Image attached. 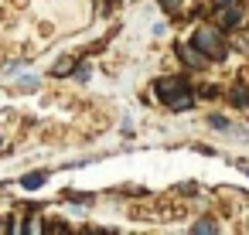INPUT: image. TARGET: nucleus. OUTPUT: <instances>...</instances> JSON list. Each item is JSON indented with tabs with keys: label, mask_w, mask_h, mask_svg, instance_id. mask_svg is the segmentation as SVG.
<instances>
[{
	"label": "nucleus",
	"mask_w": 249,
	"mask_h": 235,
	"mask_svg": "<svg viewBox=\"0 0 249 235\" xmlns=\"http://www.w3.org/2000/svg\"><path fill=\"white\" fill-rule=\"evenodd\" d=\"M195 45L208 55V58H225V41H222V31H215V28H198L195 31Z\"/></svg>",
	"instance_id": "nucleus-1"
},
{
	"label": "nucleus",
	"mask_w": 249,
	"mask_h": 235,
	"mask_svg": "<svg viewBox=\"0 0 249 235\" xmlns=\"http://www.w3.org/2000/svg\"><path fill=\"white\" fill-rule=\"evenodd\" d=\"M184 89H191V85H188L184 79H178V75H167V79H160V82H157V96H160L164 102H167L171 96H178V92H184Z\"/></svg>",
	"instance_id": "nucleus-2"
},
{
	"label": "nucleus",
	"mask_w": 249,
	"mask_h": 235,
	"mask_svg": "<svg viewBox=\"0 0 249 235\" xmlns=\"http://www.w3.org/2000/svg\"><path fill=\"white\" fill-rule=\"evenodd\" d=\"M178 55H181L188 65H195V68H201V65L208 62V55H205L198 45H178Z\"/></svg>",
	"instance_id": "nucleus-3"
},
{
	"label": "nucleus",
	"mask_w": 249,
	"mask_h": 235,
	"mask_svg": "<svg viewBox=\"0 0 249 235\" xmlns=\"http://www.w3.org/2000/svg\"><path fill=\"white\" fill-rule=\"evenodd\" d=\"M191 106H195V92H191V89H184V92H178V96L167 99V109H171V113H184V109H191Z\"/></svg>",
	"instance_id": "nucleus-4"
},
{
	"label": "nucleus",
	"mask_w": 249,
	"mask_h": 235,
	"mask_svg": "<svg viewBox=\"0 0 249 235\" xmlns=\"http://www.w3.org/2000/svg\"><path fill=\"white\" fill-rule=\"evenodd\" d=\"M218 21H222V28H235L242 21V11L235 4H225V11H218Z\"/></svg>",
	"instance_id": "nucleus-5"
},
{
	"label": "nucleus",
	"mask_w": 249,
	"mask_h": 235,
	"mask_svg": "<svg viewBox=\"0 0 249 235\" xmlns=\"http://www.w3.org/2000/svg\"><path fill=\"white\" fill-rule=\"evenodd\" d=\"M45 181H48V174H45V170H35V174H24V177H21V187H24V191H35V187H41Z\"/></svg>",
	"instance_id": "nucleus-6"
},
{
	"label": "nucleus",
	"mask_w": 249,
	"mask_h": 235,
	"mask_svg": "<svg viewBox=\"0 0 249 235\" xmlns=\"http://www.w3.org/2000/svg\"><path fill=\"white\" fill-rule=\"evenodd\" d=\"M191 232H198V235H215V232H218V225H215L212 218H201V221H195V225H191Z\"/></svg>",
	"instance_id": "nucleus-7"
},
{
	"label": "nucleus",
	"mask_w": 249,
	"mask_h": 235,
	"mask_svg": "<svg viewBox=\"0 0 249 235\" xmlns=\"http://www.w3.org/2000/svg\"><path fill=\"white\" fill-rule=\"evenodd\" d=\"M69 72H72V58H62V62L52 65V75H55V79H58V75H69Z\"/></svg>",
	"instance_id": "nucleus-8"
},
{
	"label": "nucleus",
	"mask_w": 249,
	"mask_h": 235,
	"mask_svg": "<svg viewBox=\"0 0 249 235\" xmlns=\"http://www.w3.org/2000/svg\"><path fill=\"white\" fill-rule=\"evenodd\" d=\"M69 198H72L75 204H92V198H89V194H79V191H69Z\"/></svg>",
	"instance_id": "nucleus-9"
},
{
	"label": "nucleus",
	"mask_w": 249,
	"mask_h": 235,
	"mask_svg": "<svg viewBox=\"0 0 249 235\" xmlns=\"http://www.w3.org/2000/svg\"><path fill=\"white\" fill-rule=\"evenodd\" d=\"M178 4H181V0H160V11H167V14H174V11H178Z\"/></svg>",
	"instance_id": "nucleus-10"
},
{
	"label": "nucleus",
	"mask_w": 249,
	"mask_h": 235,
	"mask_svg": "<svg viewBox=\"0 0 249 235\" xmlns=\"http://www.w3.org/2000/svg\"><path fill=\"white\" fill-rule=\"evenodd\" d=\"M75 79H82V82H86V79H89V65H79V68H75Z\"/></svg>",
	"instance_id": "nucleus-11"
},
{
	"label": "nucleus",
	"mask_w": 249,
	"mask_h": 235,
	"mask_svg": "<svg viewBox=\"0 0 249 235\" xmlns=\"http://www.w3.org/2000/svg\"><path fill=\"white\" fill-rule=\"evenodd\" d=\"M35 85H38V79H35V75H31V79H21V89H35Z\"/></svg>",
	"instance_id": "nucleus-12"
},
{
	"label": "nucleus",
	"mask_w": 249,
	"mask_h": 235,
	"mask_svg": "<svg viewBox=\"0 0 249 235\" xmlns=\"http://www.w3.org/2000/svg\"><path fill=\"white\" fill-rule=\"evenodd\" d=\"M218 4H222V7H225V4H235V0H218Z\"/></svg>",
	"instance_id": "nucleus-13"
},
{
	"label": "nucleus",
	"mask_w": 249,
	"mask_h": 235,
	"mask_svg": "<svg viewBox=\"0 0 249 235\" xmlns=\"http://www.w3.org/2000/svg\"><path fill=\"white\" fill-rule=\"evenodd\" d=\"M0 153H4V136H0Z\"/></svg>",
	"instance_id": "nucleus-14"
},
{
	"label": "nucleus",
	"mask_w": 249,
	"mask_h": 235,
	"mask_svg": "<svg viewBox=\"0 0 249 235\" xmlns=\"http://www.w3.org/2000/svg\"><path fill=\"white\" fill-rule=\"evenodd\" d=\"M246 102H249V92H246Z\"/></svg>",
	"instance_id": "nucleus-15"
},
{
	"label": "nucleus",
	"mask_w": 249,
	"mask_h": 235,
	"mask_svg": "<svg viewBox=\"0 0 249 235\" xmlns=\"http://www.w3.org/2000/svg\"><path fill=\"white\" fill-rule=\"evenodd\" d=\"M246 174H249V167H246Z\"/></svg>",
	"instance_id": "nucleus-16"
}]
</instances>
